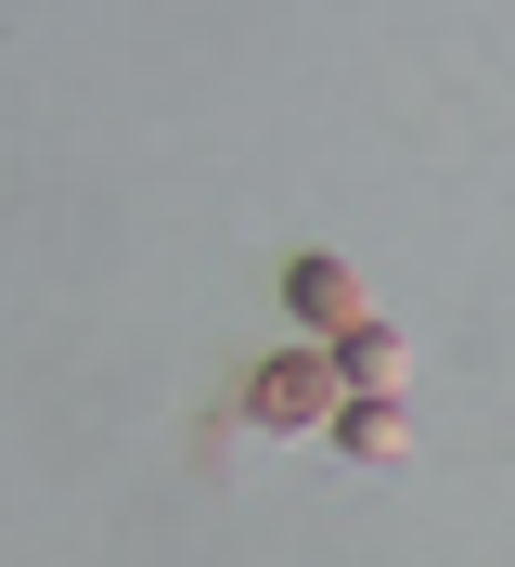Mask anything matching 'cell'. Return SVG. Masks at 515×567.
<instances>
[{
    "mask_svg": "<svg viewBox=\"0 0 515 567\" xmlns=\"http://www.w3.org/2000/svg\"><path fill=\"white\" fill-rule=\"evenodd\" d=\"M245 413H258V439H309V425H336V413H348L336 349H271V361H258V388H245Z\"/></svg>",
    "mask_w": 515,
    "mask_h": 567,
    "instance_id": "cell-1",
    "label": "cell"
},
{
    "mask_svg": "<svg viewBox=\"0 0 515 567\" xmlns=\"http://www.w3.org/2000/svg\"><path fill=\"white\" fill-rule=\"evenodd\" d=\"M284 297H297V322L322 336V349H348V336L374 322V297H361V271H348V258H297V271H284Z\"/></svg>",
    "mask_w": 515,
    "mask_h": 567,
    "instance_id": "cell-2",
    "label": "cell"
},
{
    "mask_svg": "<svg viewBox=\"0 0 515 567\" xmlns=\"http://www.w3.org/2000/svg\"><path fill=\"white\" fill-rule=\"evenodd\" d=\"M336 374H348V400H412V349H400V322H361L336 349Z\"/></svg>",
    "mask_w": 515,
    "mask_h": 567,
    "instance_id": "cell-3",
    "label": "cell"
},
{
    "mask_svg": "<svg viewBox=\"0 0 515 567\" xmlns=\"http://www.w3.org/2000/svg\"><path fill=\"white\" fill-rule=\"evenodd\" d=\"M336 439H348V464H412V413L400 400H348Z\"/></svg>",
    "mask_w": 515,
    "mask_h": 567,
    "instance_id": "cell-4",
    "label": "cell"
}]
</instances>
